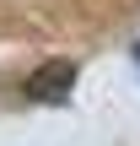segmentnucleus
Returning a JSON list of instances; mask_svg holds the SVG:
<instances>
[{"instance_id": "obj_1", "label": "nucleus", "mask_w": 140, "mask_h": 146, "mask_svg": "<svg viewBox=\"0 0 140 146\" xmlns=\"http://www.w3.org/2000/svg\"><path fill=\"white\" fill-rule=\"evenodd\" d=\"M70 87H76V65H70V60H49L43 70L27 76V98H32V103H65Z\"/></svg>"}, {"instance_id": "obj_2", "label": "nucleus", "mask_w": 140, "mask_h": 146, "mask_svg": "<svg viewBox=\"0 0 140 146\" xmlns=\"http://www.w3.org/2000/svg\"><path fill=\"white\" fill-rule=\"evenodd\" d=\"M135 65H140V49H135Z\"/></svg>"}]
</instances>
